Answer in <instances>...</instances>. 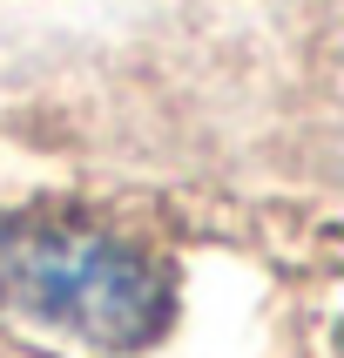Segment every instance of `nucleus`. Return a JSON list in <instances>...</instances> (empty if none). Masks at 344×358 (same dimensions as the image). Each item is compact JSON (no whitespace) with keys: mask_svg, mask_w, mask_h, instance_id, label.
I'll use <instances>...</instances> for the list:
<instances>
[{"mask_svg":"<svg viewBox=\"0 0 344 358\" xmlns=\"http://www.w3.org/2000/svg\"><path fill=\"white\" fill-rule=\"evenodd\" d=\"M0 304L95 352H135L176 318V284L149 250L101 223H0Z\"/></svg>","mask_w":344,"mask_h":358,"instance_id":"f257e3e1","label":"nucleus"}]
</instances>
